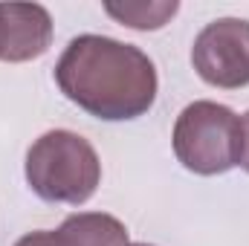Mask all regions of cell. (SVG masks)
<instances>
[{"mask_svg": "<svg viewBox=\"0 0 249 246\" xmlns=\"http://www.w3.org/2000/svg\"><path fill=\"white\" fill-rule=\"evenodd\" d=\"M55 84L84 113L105 122L145 116L157 102V67L133 44L78 35L55 64Z\"/></svg>", "mask_w": 249, "mask_h": 246, "instance_id": "6da1fadb", "label": "cell"}, {"mask_svg": "<svg viewBox=\"0 0 249 246\" xmlns=\"http://www.w3.org/2000/svg\"><path fill=\"white\" fill-rule=\"evenodd\" d=\"M26 183L47 203L81 206L102 183V159L96 148L72 133L50 130L26 151Z\"/></svg>", "mask_w": 249, "mask_h": 246, "instance_id": "7a4b0ae2", "label": "cell"}, {"mask_svg": "<svg viewBox=\"0 0 249 246\" xmlns=\"http://www.w3.org/2000/svg\"><path fill=\"white\" fill-rule=\"evenodd\" d=\"M171 142L183 168L200 177L226 174L241 165V119L226 105L191 102L174 122Z\"/></svg>", "mask_w": 249, "mask_h": 246, "instance_id": "3957f363", "label": "cell"}, {"mask_svg": "<svg viewBox=\"0 0 249 246\" xmlns=\"http://www.w3.org/2000/svg\"><path fill=\"white\" fill-rule=\"evenodd\" d=\"M197 75L220 90H241L249 84V20L217 18L200 29L191 47Z\"/></svg>", "mask_w": 249, "mask_h": 246, "instance_id": "277c9868", "label": "cell"}, {"mask_svg": "<svg viewBox=\"0 0 249 246\" xmlns=\"http://www.w3.org/2000/svg\"><path fill=\"white\" fill-rule=\"evenodd\" d=\"M3 61L20 64L41 58L53 44V18L38 3H0Z\"/></svg>", "mask_w": 249, "mask_h": 246, "instance_id": "5b68a950", "label": "cell"}, {"mask_svg": "<svg viewBox=\"0 0 249 246\" xmlns=\"http://www.w3.org/2000/svg\"><path fill=\"white\" fill-rule=\"evenodd\" d=\"M53 246H130V241L119 217L105 211H78L53 232Z\"/></svg>", "mask_w": 249, "mask_h": 246, "instance_id": "8992f818", "label": "cell"}, {"mask_svg": "<svg viewBox=\"0 0 249 246\" xmlns=\"http://www.w3.org/2000/svg\"><path fill=\"white\" fill-rule=\"evenodd\" d=\"M180 3L177 0H133V3H105V12L119 20L122 26H130V29H160L165 26L174 15H177Z\"/></svg>", "mask_w": 249, "mask_h": 246, "instance_id": "52a82bcc", "label": "cell"}, {"mask_svg": "<svg viewBox=\"0 0 249 246\" xmlns=\"http://www.w3.org/2000/svg\"><path fill=\"white\" fill-rule=\"evenodd\" d=\"M241 165H244V171L249 174V110L244 113V119H241Z\"/></svg>", "mask_w": 249, "mask_h": 246, "instance_id": "ba28073f", "label": "cell"}, {"mask_svg": "<svg viewBox=\"0 0 249 246\" xmlns=\"http://www.w3.org/2000/svg\"><path fill=\"white\" fill-rule=\"evenodd\" d=\"M15 246H53V232H47V229L29 232V235H23Z\"/></svg>", "mask_w": 249, "mask_h": 246, "instance_id": "9c48e42d", "label": "cell"}, {"mask_svg": "<svg viewBox=\"0 0 249 246\" xmlns=\"http://www.w3.org/2000/svg\"><path fill=\"white\" fill-rule=\"evenodd\" d=\"M3 44H6V38H3V18H0V61H3Z\"/></svg>", "mask_w": 249, "mask_h": 246, "instance_id": "30bf717a", "label": "cell"}, {"mask_svg": "<svg viewBox=\"0 0 249 246\" xmlns=\"http://www.w3.org/2000/svg\"><path fill=\"white\" fill-rule=\"evenodd\" d=\"M130 246H151V244H130Z\"/></svg>", "mask_w": 249, "mask_h": 246, "instance_id": "8fae6325", "label": "cell"}]
</instances>
